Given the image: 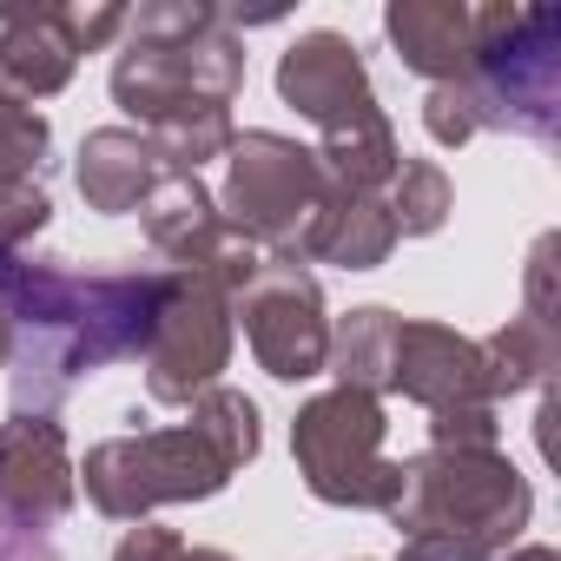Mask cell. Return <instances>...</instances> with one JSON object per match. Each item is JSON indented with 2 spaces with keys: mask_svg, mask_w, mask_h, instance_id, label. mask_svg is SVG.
<instances>
[{
  "mask_svg": "<svg viewBox=\"0 0 561 561\" xmlns=\"http://www.w3.org/2000/svg\"><path fill=\"white\" fill-rule=\"evenodd\" d=\"M383 34L410 73H423L430 87H456L476 54V8L469 0H390Z\"/></svg>",
  "mask_w": 561,
  "mask_h": 561,
  "instance_id": "15",
  "label": "cell"
},
{
  "mask_svg": "<svg viewBox=\"0 0 561 561\" xmlns=\"http://www.w3.org/2000/svg\"><path fill=\"white\" fill-rule=\"evenodd\" d=\"M231 364V291L205 271H172V291L159 305L152 344H146V390L165 410H185L218 383Z\"/></svg>",
  "mask_w": 561,
  "mask_h": 561,
  "instance_id": "9",
  "label": "cell"
},
{
  "mask_svg": "<svg viewBox=\"0 0 561 561\" xmlns=\"http://www.w3.org/2000/svg\"><path fill=\"white\" fill-rule=\"evenodd\" d=\"M126 34V8H0V93L41 106L67 93L87 54Z\"/></svg>",
  "mask_w": 561,
  "mask_h": 561,
  "instance_id": "10",
  "label": "cell"
},
{
  "mask_svg": "<svg viewBox=\"0 0 561 561\" xmlns=\"http://www.w3.org/2000/svg\"><path fill=\"white\" fill-rule=\"evenodd\" d=\"M47 152H54L47 113H34V106H21V100L0 93V257L27 251L47 231V218H54Z\"/></svg>",
  "mask_w": 561,
  "mask_h": 561,
  "instance_id": "14",
  "label": "cell"
},
{
  "mask_svg": "<svg viewBox=\"0 0 561 561\" xmlns=\"http://www.w3.org/2000/svg\"><path fill=\"white\" fill-rule=\"evenodd\" d=\"M397 251V218L377 192H344L337 185V205L324 218V238H318V264H344V271H377L383 257Z\"/></svg>",
  "mask_w": 561,
  "mask_h": 561,
  "instance_id": "20",
  "label": "cell"
},
{
  "mask_svg": "<svg viewBox=\"0 0 561 561\" xmlns=\"http://www.w3.org/2000/svg\"><path fill=\"white\" fill-rule=\"evenodd\" d=\"M430 449H502L495 403H449V410H430Z\"/></svg>",
  "mask_w": 561,
  "mask_h": 561,
  "instance_id": "22",
  "label": "cell"
},
{
  "mask_svg": "<svg viewBox=\"0 0 561 561\" xmlns=\"http://www.w3.org/2000/svg\"><path fill=\"white\" fill-rule=\"evenodd\" d=\"M159 179H165V165H159V152H152V139L139 126H100V133H87L80 165H73V185H80L87 211H100V218L139 211Z\"/></svg>",
  "mask_w": 561,
  "mask_h": 561,
  "instance_id": "16",
  "label": "cell"
},
{
  "mask_svg": "<svg viewBox=\"0 0 561 561\" xmlns=\"http://www.w3.org/2000/svg\"><path fill=\"white\" fill-rule=\"evenodd\" d=\"M397 469V502L383 515L403 561H502L522 541L535 495L502 449H423Z\"/></svg>",
  "mask_w": 561,
  "mask_h": 561,
  "instance_id": "3",
  "label": "cell"
},
{
  "mask_svg": "<svg viewBox=\"0 0 561 561\" xmlns=\"http://www.w3.org/2000/svg\"><path fill=\"white\" fill-rule=\"evenodd\" d=\"M277 100L298 106V119H311L318 133L377 113V87H370V67H364L357 41L331 34V27L298 34L285 54H277Z\"/></svg>",
  "mask_w": 561,
  "mask_h": 561,
  "instance_id": "12",
  "label": "cell"
},
{
  "mask_svg": "<svg viewBox=\"0 0 561 561\" xmlns=\"http://www.w3.org/2000/svg\"><path fill=\"white\" fill-rule=\"evenodd\" d=\"M383 205L397 218V238H436L456 211V185L436 159H403L397 179L383 185Z\"/></svg>",
  "mask_w": 561,
  "mask_h": 561,
  "instance_id": "21",
  "label": "cell"
},
{
  "mask_svg": "<svg viewBox=\"0 0 561 561\" xmlns=\"http://www.w3.org/2000/svg\"><path fill=\"white\" fill-rule=\"evenodd\" d=\"M561 364V344H554V324L548 318H508L495 337H482V377H489V403L502 397H522V390H541Z\"/></svg>",
  "mask_w": 561,
  "mask_h": 561,
  "instance_id": "19",
  "label": "cell"
},
{
  "mask_svg": "<svg viewBox=\"0 0 561 561\" xmlns=\"http://www.w3.org/2000/svg\"><path fill=\"white\" fill-rule=\"evenodd\" d=\"M80 476L67 430L54 416H8L0 423V515H14L27 535H47L73 515Z\"/></svg>",
  "mask_w": 561,
  "mask_h": 561,
  "instance_id": "11",
  "label": "cell"
},
{
  "mask_svg": "<svg viewBox=\"0 0 561 561\" xmlns=\"http://www.w3.org/2000/svg\"><path fill=\"white\" fill-rule=\"evenodd\" d=\"M390 390L423 403V410H449V403H489V377H482V344L462 337L456 324L436 318H403L397 324V357H390Z\"/></svg>",
  "mask_w": 561,
  "mask_h": 561,
  "instance_id": "13",
  "label": "cell"
},
{
  "mask_svg": "<svg viewBox=\"0 0 561 561\" xmlns=\"http://www.w3.org/2000/svg\"><path fill=\"white\" fill-rule=\"evenodd\" d=\"M14 364V324H8V311H0V370Z\"/></svg>",
  "mask_w": 561,
  "mask_h": 561,
  "instance_id": "28",
  "label": "cell"
},
{
  "mask_svg": "<svg viewBox=\"0 0 561 561\" xmlns=\"http://www.w3.org/2000/svg\"><path fill=\"white\" fill-rule=\"evenodd\" d=\"M397 311L390 305H357L331 324V357L324 370L344 383V390H364V397H383L390 390V357H397Z\"/></svg>",
  "mask_w": 561,
  "mask_h": 561,
  "instance_id": "17",
  "label": "cell"
},
{
  "mask_svg": "<svg viewBox=\"0 0 561 561\" xmlns=\"http://www.w3.org/2000/svg\"><path fill=\"white\" fill-rule=\"evenodd\" d=\"M476 133H515L535 146L561 139V14L489 0L476 8V54L456 80Z\"/></svg>",
  "mask_w": 561,
  "mask_h": 561,
  "instance_id": "5",
  "label": "cell"
},
{
  "mask_svg": "<svg viewBox=\"0 0 561 561\" xmlns=\"http://www.w3.org/2000/svg\"><path fill=\"white\" fill-rule=\"evenodd\" d=\"M8 561H60V554H54V548H47V541H21V548H14V554H8Z\"/></svg>",
  "mask_w": 561,
  "mask_h": 561,
  "instance_id": "27",
  "label": "cell"
},
{
  "mask_svg": "<svg viewBox=\"0 0 561 561\" xmlns=\"http://www.w3.org/2000/svg\"><path fill=\"white\" fill-rule=\"evenodd\" d=\"M318 165L331 172V185H344V192H377V198H383V185H390L397 165H403V146H397V126L383 119V106L364 113V119H351V126H331L324 146H318Z\"/></svg>",
  "mask_w": 561,
  "mask_h": 561,
  "instance_id": "18",
  "label": "cell"
},
{
  "mask_svg": "<svg viewBox=\"0 0 561 561\" xmlns=\"http://www.w3.org/2000/svg\"><path fill=\"white\" fill-rule=\"evenodd\" d=\"M423 126H430L436 146H469V139H476V113H469L462 87H430V100H423Z\"/></svg>",
  "mask_w": 561,
  "mask_h": 561,
  "instance_id": "23",
  "label": "cell"
},
{
  "mask_svg": "<svg viewBox=\"0 0 561 561\" xmlns=\"http://www.w3.org/2000/svg\"><path fill=\"white\" fill-rule=\"evenodd\" d=\"M21 541H47V535H27V528H21L14 515H0V561H8V554H14Z\"/></svg>",
  "mask_w": 561,
  "mask_h": 561,
  "instance_id": "25",
  "label": "cell"
},
{
  "mask_svg": "<svg viewBox=\"0 0 561 561\" xmlns=\"http://www.w3.org/2000/svg\"><path fill=\"white\" fill-rule=\"evenodd\" d=\"M165 291H172L165 264L80 271L34 244L8 251L0 257V311L14 324V364H8L14 416H54L80 377L146 357Z\"/></svg>",
  "mask_w": 561,
  "mask_h": 561,
  "instance_id": "1",
  "label": "cell"
},
{
  "mask_svg": "<svg viewBox=\"0 0 561 561\" xmlns=\"http://www.w3.org/2000/svg\"><path fill=\"white\" fill-rule=\"evenodd\" d=\"M337 205L331 172L318 165L311 146L285 139V133H238L225 152V192H218V218L271 264H318V238L324 218Z\"/></svg>",
  "mask_w": 561,
  "mask_h": 561,
  "instance_id": "6",
  "label": "cell"
},
{
  "mask_svg": "<svg viewBox=\"0 0 561 561\" xmlns=\"http://www.w3.org/2000/svg\"><path fill=\"white\" fill-rule=\"evenodd\" d=\"M244 87V34L231 14L205 0H152L126 14L119 60H113V100L139 119V133L192 113H231Z\"/></svg>",
  "mask_w": 561,
  "mask_h": 561,
  "instance_id": "4",
  "label": "cell"
},
{
  "mask_svg": "<svg viewBox=\"0 0 561 561\" xmlns=\"http://www.w3.org/2000/svg\"><path fill=\"white\" fill-rule=\"evenodd\" d=\"M390 416H383V397H364V390H344L331 383L324 397H311L291 423V456H298V476L318 502L331 508H390L397 502V462H390Z\"/></svg>",
  "mask_w": 561,
  "mask_h": 561,
  "instance_id": "7",
  "label": "cell"
},
{
  "mask_svg": "<svg viewBox=\"0 0 561 561\" xmlns=\"http://www.w3.org/2000/svg\"><path fill=\"white\" fill-rule=\"evenodd\" d=\"M502 561H561V554H554V548H541V541H528V548H508Z\"/></svg>",
  "mask_w": 561,
  "mask_h": 561,
  "instance_id": "26",
  "label": "cell"
},
{
  "mask_svg": "<svg viewBox=\"0 0 561 561\" xmlns=\"http://www.w3.org/2000/svg\"><path fill=\"white\" fill-rule=\"evenodd\" d=\"M179 554H185L179 528H159V522H133L113 548V561H179Z\"/></svg>",
  "mask_w": 561,
  "mask_h": 561,
  "instance_id": "24",
  "label": "cell"
},
{
  "mask_svg": "<svg viewBox=\"0 0 561 561\" xmlns=\"http://www.w3.org/2000/svg\"><path fill=\"white\" fill-rule=\"evenodd\" d=\"M185 423L165 430H139V436H106L87 449V462H73L87 502L106 522H152V508L172 502H211L264 443L257 430V403L231 383H211L205 397L185 403Z\"/></svg>",
  "mask_w": 561,
  "mask_h": 561,
  "instance_id": "2",
  "label": "cell"
},
{
  "mask_svg": "<svg viewBox=\"0 0 561 561\" xmlns=\"http://www.w3.org/2000/svg\"><path fill=\"white\" fill-rule=\"evenodd\" d=\"M179 561H231V554H225V548H185Z\"/></svg>",
  "mask_w": 561,
  "mask_h": 561,
  "instance_id": "29",
  "label": "cell"
},
{
  "mask_svg": "<svg viewBox=\"0 0 561 561\" xmlns=\"http://www.w3.org/2000/svg\"><path fill=\"white\" fill-rule=\"evenodd\" d=\"M231 324H244V344L264 377L277 383H311L331 357V311L324 285L305 264H257V277L231 298Z\"/></svg>",
  "mask_w": 561,
  "mask_h": 561,
  "instance_id": "8",
  "label": "cell"
}]
</instances>
